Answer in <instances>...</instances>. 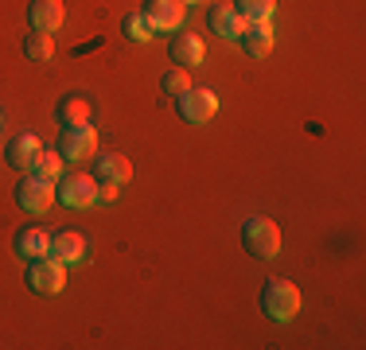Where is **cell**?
I'll use <instances>...</instances> for the list:
<instances>
[{"label":"cell","instance_id":"6da1fadb","mask_svg":"<svg viewBox=\"0 0 366 350\" xmlns=\"http://www.w3.org/2000/svg\"><path fill=\"white\" fill-rule=\"evenodd\" d=\"M257 304L273 323H289V319H296V311H300V288L285 276H269L265 284H261Z\"/></svg>","mask_w":366,"mask_h":350},{"label":"cell","instance_id":"7a4b0ae2","mask_svg":"<svg viewBox=\"0 0 366 350\" xmlns=\"http://www.w3.org/2000/svg\"><path fill=\"white\" fill-rule=\"evenodd\" d=\"M242 249L254 261L277 257V249H281V226H277L273 218H261V214L246 218V222H242Z\"/></svg>","mask_w":366,"mask_h":350},{"label":"cell","instance_id":"3957f363","mask_svg":"<svg viewBox=\"0 0 366 350\" xmlns=\"http://www.w3.org/2000/svg\"><path fill=\"white\" fill-rule=\"evenodd\" d=\"M51 203H55V183L43 179L36 171H24V179L16 183V206L24 214H43Z\"/></svg>","mask_w":366,"mask_h":350},{"label":"cell","instance_id":"277c9868","mask_svg":"<svg viewBox=\"0 0 366 350\" xmlns=\"http://www.w3.org/2000/svg\"><path fill=\"white\" fill-rule=\"evenodd\" d=\"M24 280L39 296H59L66 288V265L55 257H36V261H28V276Z\"/></svg>","mask_w":366,"mask_h":350},{"label":"cell","instance_id":"5b68a950","mask_svg":"<svg viewBox=\"0 0 366 350\" xmlns=\"http://www.w3.org/2000/svg\"><path fill=\"white\" fill-rule=\"evenodd\" d=\"M59 156L63 160H90V156H98V129L86 121V125H66L63 136H59Z\"/></svg>","mask_w":366,"mask_h":350},{"label":"cell","instance_id":"8992f818","mask_svg":"<svg viewBox=\"0 0 366 350\" xmlns=\"http://www.w3.org/2000/svg\"><path fill=\"white\" fill-rule=\"evenodd\" d=\"M55 195L63 199V206H74V210H86L98 203V179L90 175H59L55 179Z\"/></svg>","mask_w":366,"mask_h":350},{"label":"cell","instance_id":"52a82bcc","mask_svg":"<svg viewBox=\"0 0 366 350\" xmlns=\"http://www.w3.org/2000/svg\"><path fill=\"white\" fill-rule=\"evenodd\" d=\"M176 113L187 125H207V121L219 113V98H214L211 90H199V86H191V90H183L176 98Z\"/></svg>","mask_w":366,"mask_h":350},{"label":"cell","instance_id":"ba28073f","mask_svg":"<svg viewBox=\"0 0 366 350\" xmlns=\"http://www.w3.org/2000/svg\"><path fill=\"white\" fill-rule=\"evenodd\" d=\"M39 152H43V140L36 133H20V136H12L4 144V164L16 168V171H31L36 160H39Z\"/></svg>","mask_w":366,"mask_h":350},{"label":"cell","instance_id":"9c48e42d","mask_svg":"<svg viewBox=\"0 0 366 350\" xmlns=\"http://www.w3.org/2000/svg\"><path fill=\"white\" fill-rule=\"evenodd\" d=\"M183 0H144L141 16L152 24V31H176L183 24Z\"/></svg>","mask_w":366,"mask_h":350},{"label":"cell","instance_id":"30bf717a","mask_svg":"<svg viewBox=\"0 0 366 350\" xmlns=\"http://www.w3.org/2000/svg\"><path fill=\"white\" fill-rule=\"evenodd\" d=\"M203 55H207V47H203V39H199V35H191V31H176V35H172L168 59H172L176 66L191 70V66L203 63Z\"/></svg>","mask_w":366,"mask_h":350},{"label":"cell","instance_id":"8fae6325","mask_svg":"<svg viewBox=\"0 0 366 350\" xmlns=\"http://www.w3.org/2000/svg\"><path fill=\"white\" fill-rule=\"evenodd\" d=\"M63 20H66V8H63V0H31L28 4V24H31V31H59L63 28Z\"/></svg>","mask_w":366,"mask_h":350},{"label":"cell","instance_id":"7c38bea8","mask_svg":"<svg viewBox=\"0 0 366 350\" xmlns=\"http://www.w3.org/2000/svg\"><path fill=\"white\" fill-rule=\"evenodd\" d=\"M94 179L113 183V187H125V183L133 179V164H129V156H121V152H106V156L94 160Z\"/></svg>","mask_w":366,"mask_h":350},{"label":"cell","instance_id":"4fadbf2b","mask_svg":"<svg viewBox=\"0 0 366 350\" xmlns=\"http://www.w3.org/2000/svg\"><path fill=\"white\" fill-rule=\"evenodd\" d=\"M47 257L63 261V265H74V261L86 257V238H82L78 230H59V234H51Z\"/></svg>","mask_w":366,"mask_h":350},{"label":"cell","instance_id":"5bb4252c","mask_svg":"<svg viewBox=\"0 0 366 350\" xmlns=\"http://www.w3.org/2000/svg\"><path fill=\"white\" fill-rule=\"evenodd\" d=\"M238 43L246 47V55L265 59L269 51H273V24H269V20L246 24V28H242V35H238Z\"/></svg>","mask_w":366,"mask_h":350},{"label":"cell","instance_id":"9a60e30c","mask_svg":"<svg viewBox=\"0 0 366 350\" xmlns=\"http://www.w3.org/2000/svg\"><path fill=\"white\" fill-rule=\"evenodd\" d=\"M47 241H51V234H43L39 226H20L12 238V249L24 261H36V257H47Z\"/></svg>","mask_w":366,"mask_h":350},{"label":"cell","instance_id":"2e32d148","mask_svg":"<svg viewBox=\"0 0 366 350\" xmlns=\"http://www.w3.org/2000/svg\"><path fill=\"white\" fill-rule=\"evenodd\" d=\"M207 28H211L214 35H222V39H238L242 28H246V20H242L234 8L214 4V8H207Z\"/></svg>","mask_w":366,"mask_h":350},{"label":"cell","instance_id":"e0dca14e","mask_svg":"<svg viewBox=\"0 0 366 350\" xmlns=\"http://www.w3.org/2000/svg\"><path fill=\"white\" fill-rule=\"evenodd\" d=\"M230 8H234V12H238L246 24H257V20H273L277 0H234Z\"/></svg>","mask_w":366,"mask_h":350},{"label":"cell","instance_id":"ac0fdd59","mask_svg":"<svg viewBox=\"0 0 366 350\" xmlns=\"http://www.w3.org/2000/svg\"><path fill=\"white\" fill-rule=\"evenodd\" d=\"M55 117H59V125H86V121H90V105L82 98H63L55 109Z\"/></svg>","mask_w":366,"mask_h":350},{"label":"cell","instance_id":"d6986e66","mask_svg":"<svg viewBox=\"0 0 366 350\" xmlns=\"http://www.w3.org/2000/svg\"><path fill=\"white\" fill-rule=\"evenodd\" d=\"M24 55H28L31 63H47L51 59V35L47 31H28L24 35Z\"/></svg>","mask_w":366,"mask_h":350},{"label":"cell","instance_id":"ffe728a7","mask_svg":"<svg viewBox=\"0 0 366 350\" xmlns=\"http://www.w3.org/2000/svg\"><path fill=\"white\" fill-rule=\"evenodd\" d=\"M121 31H125L133 43H148V39H152V24H148L141 12H129L125 20H121Z\"/></svg>","mask_w":366,"mask_h":350},{"label":"cell","instance_id":"44dd1931","mask_svg":"<svg viewBox=\"0 0 366 350\" xmlns=\"http://www.w3.org/2000/svg\"><path fill=\"white\" fill-rule=\"evenodd\" d=\"M160 90L164 94H172V98H179L183 90H191V74L183 66H172V70H164V78H160Z\"/></svg>","mask_w":366,"mask_h":350},{"label":"cell","instance_id":"7402d4cb","mask_svg":"<svg viewBox=\"0 0 366 350\" xmlns=\"http://www.w3.org/2000/svg\"><path fill=\"white\" fill-rule=\"evenodd\" d=\"M31 171L55 183L59 175H63V156H59V152H47V148H43V152H39V160H36V168H31Z\"/></svg>","mask_w":366,"mask_h":350},{"label":"cell","instance_id":"603a6c76","mask_svg":"<svg viewBox=\"0 0 366 350\" xmlns=\"http://www.w3.org/2000/svg\"><path fill=\"white\" fill-rule=\"evenodd\" d=\"M183 4H203V0H183Z\"/></svg>","mask_w":366,"mask_h":350}]
</instances>
